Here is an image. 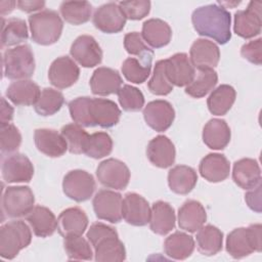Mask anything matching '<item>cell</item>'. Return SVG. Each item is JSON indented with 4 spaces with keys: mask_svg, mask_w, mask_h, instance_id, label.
Wrapping results in <instances>:
<instances>
[{
    "mask_svg": "<svg viewBox=\"0 0 262 262\" xmlns=\"http://www.w3.org/2000/svg\"><path fill=\"white\" fill-rule=\"evenodd\" d=\"M178 225L188 232H196L207 220V212L204 206L195 201L188 200L178 210Z\"/></svg>",
    "mask_w": 262,
    "mask_h": 262,
    "instance_id": "484cf974",
    "label": "cell"
},
{
    "mask_svg": "<svg viewBox=\"0 0 262 262\" xmlns=\"http://www.w3.org/2000/svg\"><path fill=\"white\" fill-rule=\"evenodd\" d=\"M147 87L148 90L156 95H167L173 90V85L166 73V59H161L156 62L152 76L147 82Z\"/></svg>",
    "mask_w": 262,
    "mask_h": 262,
    "instance_id": "f6af8a7d",
    "label": "cell"
},
{
    "mask_svg": "<svg viewBox=\"0 0 262 262\" xmlns=\"http://www.w3.org/2000/svg\"><path fill=\"white\" fill-rule=\"evenodd\" d=\"M91 97L82 96L70 101L69 111L72 120L81 127H92L89 116V103Z\"/></svg>",
    "mask_w": 262,
    "mask_h": 262,
    "instance_id": "681fc988",
    "label": "cell"
},
{
    "mask_svg": "<svg viewBox=\"0 0 262 262\" xmlns=\"http://www.w3.org/2000/svg\"><path fill=\"white\" fill-rule=\"evenodd\" d=\"M93 248L94 259L97 262H121L126 259V250L119 235L104 237Z\"/></svg>",
    "mask_w": 262,
    "mask_h": 262,
    "instance_id": "836d02e7",
    "label": "cell"
},
{
    "mask_svg": "<svg viewBox=\"0 0 262 262\" xmlns=\"http://www.w3.org/2000/svg\"><path fill=\"white\" fill-rule=\"evenodd\" d=\"M34 234L39 237H47L57 229V219L51 210L44 206H35L26 216Z\"/></svg>",
    "mask_w": 262,
    "mask_h": 262,
    "instance_id": "83f0119b",
    "label": "cell"
},
{
    "mask_svg": "<svg viewBox=\"0 0 262 262\" xmlns=\"http://www.w3.org/2000/svg\"><path fill=\"white\" fill-rule=\"evenodd\" d=\"M32 241L30 227L23 220H13L0 228V256L13 259L19 251L27 248Z\"/></svg>",
    "mask_w": 262,
    "mask_h": 262,
    "instance_id": "5b68a950",
    "label": "cell"
},
{
    "mask_svg": "<svg viewBox=\"0 0 262 262\" xmlns=\"http://www.w3.org/2000/svg\"><path fill=\"white\" fill-rule=\"evenodd\" d=\"M217 82L218 76L214 69H198L193 80L185 87V93L193 98H202L214 89Z\"/></svg>",
    "mask_w": 262,
    "mask_h": 262,
    "instance_id": "74e56055",
    "label": "cell"
},
{
    "mask_svg": "<svg viewBox=\"0 0 262 262\" xmlns=\"http://www.w3.org/2000/svg\"><path fill=\"white\" fill-rule=\"evenodd\" d=\"M29 37L28 27L24 19L11 17L8 19H2L1 30V46H18V44L27 41Z\"/></svg>",
    "mask_w": 262,
    "mask_h": 262,
    "instance_id": "8d00e7d4",
    "label": "cell"
},
{
    "mask_svg": "<svg viewBox=\"0 0 262 262\" xmlns=\"http://www.w3.org/2000/svg\"><path fill=\"white\" fill-rule=\"evenodd\" d=\"M1 204L7 217H26L35 207V196L29 186H8L2 194Z\"/></svg>",
    "mask_w": 262,
    "mask_h": 262,
    "instance_id": "8992f818",
    "label": "cell"
},
{
    "mask_svg": "<svg viewBox=\"0 0 262 262\" xmlns=\"http://www.w3.org/2000/svg\"><path fill=\"white\" fill-rule=\"evenodd\" d=\"M191 21L199 35L212 38L219 44H226L231 38L230 12L218 4L196 8L192 12Z\"/></svg>",
    "mask_w": 262,
    "mask_h": 262,
    "instance_id": "6da1fadb",
    "label": "cell"
},
{
    "mask_svg": "<svg viewBox=\"0 0 262 262\" xmlns=\"http://www.w3.org/2000/svg\"><path fill=\"white\" fill-rule=\"evenodd\" d=\"M175 211L167 202L158 201L154 203L150 212L149 227L159 235H166L175 227Z\"/></svg>",
    "mask_w": 262,
    "mask_h": 262,
    "instance_id": "f1b7e54d",
    "label": "cell"
},
{
    "mask_svg": "<svg viewBox=\"0 0 262 262\" xmlns=\"http://www.w3.org/2000/svg\"><path fill=\"white\" fill-rule=\"evenodd\" d=\"M16 5L15 1H1L0 2V10L1 15H5L7 13H10Z\"/></svg>",
    "mask_w": 262,
    "mask_h": 262,
    "instance_id": "6f0895ef",
    "label": "cell"
},
{
    "mask_svg": "<svg viewBox=\"0 0 262 262\" xmlns=\"http://www.w3.org/2000/svg\"><path fill=\"white\" fill-rule=\"evenodd\" d=\"M151 208L147 201L136 192H127L123 198L122 217L133 226H144L149 223Z\"/></svg>",
    "mask_w": 262,
    "mask_h": 262,
    "instance_id": "9a60e30c",
    "label": "cell"
},
{
    "mask_svg": "<svg viewBox=\"0 0 262 262\" xmlns=\"http://www.w3.org/2000/svg\"><path fill=\"white\" fill-rule=\"evenodd\" d=\"M118 99L126 112H138L144 105V96L142 92L131 85H123L117 92Z\"/></svg>",
    "mask_w": 262,
    "mask_h": 262,
    "instance_id": "7dc6e473",
    "label": "cell"
},
{
    "mask_svg": "<svg viewBox=\"0 0 262 262\" xmlns=\"http://www.w3.org/2000/svg\"><path fill=\"white\" fill-rule=\"evenodd\" d=\"M96 187L93 176L84 170H72L62 180L63 193L71 200L81 203L88 201Z\"/></svg>",
    "mask_w": 262,
    "mask_h": 262,
    "instance_id": "52a82bcc",
    "label": "cell"
},
{
    "mask_svg": "<svg viewBox=\"0 0 262 262\" xmlns=\"http://www.w3.org/2000/svg\"><path fill=\"white\" fill-rule=\"evenodd\" d=\"M124 47L126 51L131 55H135L137 56V58L143 61H152L154 51L149 47H147L141 37V34H139L138 32H131L125 35Z\"/></svg>",
    "mask_w": 262,
    "mask_h": 262,
    "instance_id": "bcb514c9",
    "label": "cell"
},
{
    "mask_svg": "<svg viewBox=\"0 0 262 262\" xmlns=\"http://www.w3.org/2000/svg\"><path fill=\"white\" fill-rule=\"evenodd\" d=\"M166 73L172 85L184 87L193 80L195 70L188 55L178 52L166 59Z\"/></svg>",
    "mask_w": 262,
    "mask_h": 262,
    "instance_id": "e0dca14e",
    "label": "cell"
},
{
    "mask_svg": "<svg viewBox=\"0 0 262 262\" xmlns=\"http://www.w3.org/2000/svg\"><path fill=\"white\" fill-rule=\"evenodd\" d=\"M146 157L154 166L162 169L169 168L175 162V146L167 136L158 135L148 142Z\"/></svg>",
    "mask_w": 262,
    "mask_h": 262,
    "instance_id": "ffe728a7",
    "label": "cell"
},
{
    "mask_svg": "<svg viewBox=\"0 0 262 262\" xmlns=\"http://www.w3.org/2000/svg\"><path fill=\"white\" fill-rule=\"evenodd\" d=\"M261 224H251L230 231L226 237V251L234 259H242L253 252H261Z\"/></svg>",
    "mask_w": 262,
    "mask_h": 262,
    "instance_id": "3957f363",
    "label": "cell"
},
{
    "mask_svg": "<svg viewBox=\"0 0 262 262\" xmlns=\"http://www.w3.org/2000/svg\"><path fill=\"white\" fill-rule=\"evenodd\" d=\"M199 172L209 182L217 183L224 181L229 176V161L224 155L208 154L200 162Z\"/></svg>",
    "mask_w": 262,
    "mask_h": 262,
    "instance_id": "d4e9b609",
    "label": "cell"
},
{
    "mask_svg": "<svg viewBox=\"0 0 262 262\" xmlns=\"http://www.w3.org/2000/svg\"><path fill=\"white\" fill-rule=\"evenodd\" d=\"M63 248L71 260H91L94 254L89 241L82 235L63 237Z\"/></svg>",
    "mask_w": 262,
    "mask_h": 262,
    "instance_id": "ee69618b",
    "label": "cell"
},
{
    "mask_svg": "<svg viewBox=\"0 0 262 262\" xmlns=\"http://www.w3.org/2000/svg\"><path fill=\"white\" fill-rule=\"evenodd\" d=\"M123 76L131 83L141 84L150 74L151 62L143 61L136 57H128L122 64Z\"/></svg>",
    "mask_w": 262,
    "mask_h": 262,
    "instance_id": "b9f144b4",
    "label": "cell"
},
{
    "mask_svg": "<svg viewBox=\"0 0 262 262\" xmlns=\"http://www.w3.org/2000/svg\"><path fill=\"white\" fill-rule=\"evenodd\" d=\"M145 123L157 132H164L171 127L175 119V111L172 104L163 99L148 102L143 108Z\"/></svg>",
    "mask_w": 262,
    "mask_h": 262,
    "instance_id": "5bb4252c",
    "label": "cell"
},
{
    "mask_svg": "<svg viewBox=\"0 0 262 262\" xmlns=\"http://www.w3.org/2000/svg\"><path fill=\"white\" fill-rule=\"evenodd\" d=\"M189 59L196 69H213L220 59L219 47L208 39H196L190 47Z\"/></svg>",
    "mask_w": 262,
    "mask_h": 262,
    "instance_id": "44dd1931",
    "label": "cell"
},
{
    "mask_svg": "<svg viewBox=\"0 0 262 262\" xmlns=\"http://www.w3.org/2000/svg\"><path fill=\"white\" fill-rule=\"evenodd\" d=\"M261 183L256 187L249 189L245 194V201L249 208L257 213L261 212Z\"/></svg>",
    "mask_w": 262,
    "mask_h": 262,
    "instance_id": "db71d44e",
    "label": "cell"
},
{
    "mask_svg": "<svg viewBox=\"0 0 262 262\" xmlns=\"http://www.w3.org/2000/svg\"><path fill=\"white\" fill-rule=\"evenodd\" d=\"M232 179L241 188L249 190L261 183V169L254 159L244 158L233 164Z\"/></svg>",
    "mask_w": 262,
    "mask_h": 262,
    "instance_id": "cb8c5ba5",
    "label": "cell"
},
{
    "mask_svg": "<svg viewBox=\"0 0 262 262\" xmlns=\"http://www.w3.org/2000/svg\"><path fill=\"white\" fill-rule=\"evenodd\" d=\"M41 90L32 80H16L6 89V97L17 106L35 105Z\"/></svg>",
    "mask_w": 262,
    "mask_h": 262,
    "instance_id": "4316f807",
    "label": "cell"
},
{
    "mask_svg": "<svg viewBox=\"0 0 262 262\" xmlns=\"http://www.w3.org/2000/svg\"><path fill=\"white\" fill-rule=\"evenodd\" d=\"M34 141L37 149L50 158H58L68 150V143L61 133L54 129L41 128L34 132Z\"/></svg>",
    "mask_w": 262,
    "mask_h": 262,
    "instance_id": "d6986e66",
    "label": "cell"
},
{
    "mask_svg": "<svg viewBox=\"0 0 262 262\" xmlns=\"http://www.w3.org/2000/svg\"><path fill=\"white\" fill-rule=\"evenodd\" d=\"M122 78L118 71L100 67L96 69L90 78V88L93 94L106 96L117 93L122 87Z\"/></svg>",
    "mask_w": 262,
    "mask_h": 262,
    "instance_id": "603a6c76",
    "label": "cell"
},
{
    "mask_svg": "<svg viewBox=\"0 0 262 262\" xmlns=\"http://www.w3.org/2000/svg\"><path fill=\"white\" fill-rule=\"evenodd\" d=\"M236 97L234 88L227 84H222L215 88L207 99V105L212 115L223 116L233 105Z\"/></svg>",
    "mask_w": 262,
    "mask_h": 262,
    "instance_id": "d590c367",
    "label": "cell"
},
{
    "mask_svg": "<svg viewBox=\"0 0 262 262\" xmlns=\"http://www.w3.org/2000/svg\"><path fill=\"white\" fill-rule=\"evenodd\" d=\"M242 56L252 63L260 66L262 63V39L252 40L242 46Z\"/></svg>",
    "mask_w": 262,
    "mask_h": 262,
    "instance_id": "f5cc1de1",
    "label": "cell"
},
{
    "mask_svg": "<svg viewBox=\"0 0 262 262\" xmlns=\"http://www.w3.org/2000/svg\"><path fill=\"white\" fill-rule=\"evenodd\" d=\"M198 175L193 168L186 165H177L168 173V185L177 194H187L195 186Z\"/></svg>",
    "mask_w": 262,
    "mask_h": 262,
    "instance_id": "1f68e13d",
    "label": "cell"
},
{
    "mask_svg": "<svg viewBox=\"0 0 262 262\" xmlns=\"http://www.w3.org/2000/svg\"><path fill=\"white\" fill-rule=\"evenodd\" d=\"M32 40L39 45H51L60 38L63 23L59 14L50 9H44L29 16Z\"/></svg>",
    "mask_w": 262,
    "mask_h": 262,
    "instance_id": "7a4b0ae2",
    "label": "cell"
},
{
    "mask_svg": "<svg viewBox=\"0 0 262 262\" xmlns=\"http://www.w3.org/2000/svg\"><path fill=\"white\" fill-rule=\"evenodd\" d=\"M16 5L18 7V9H20L21 11L25 12H34V11H38L41 10L42 8H44L45 6V2L44 1H26V0H19L16 2Z\"/></svg>",
    "mask_w": 262,
    "mask_h": 262,
    "instance_id": "11a10c76",
    "label": "cell"
},
{
    "mask_svg": "<svg viewBox=\"0 0 262 262\" xmlns=\"http://www.w3.org/2000/svg\"><path fill=\"white\" fill-rule=\"evenodd\" d=\"M111 235H118L117 230L114 227L101 222H95L91 224L86 233V237L92 247H94L100 239Z\"/></svg>",
    "mask_w": 262,
    "mask_h": 262,
    "instance_id": "816d5d0a",
    "label": "cell"
},
{
    "mask_svg": "<svg viewBox=\"0 0 262 262\" xmlns=\"http://www.w3.org/2000/svg\"><path fill=\"white\" fill-rule=\"evenodd\" d=\"M61 135L68 143V149L71 154H84L89 134L78 124L71 123L64 125L60 130Z\"/></svg>",
    "mask_w": 262,
    "mask_h": 262,
    "instance_id": "60d3db41",
    "label": "cell"
},
{
    "mask_svg": "<svg viewBox=\"0 0 262 262\" xmlns=\"http://www.w3.org/2000/svg\"><path fill=\"white\" fill-rule=\"evenodd\" d=\"M20 143L21 134L13 124H0V148L2 154L16 151Z\"/></svg>",
    "mask_w": 262,
    "mask_h": 262,
    "instance_id": "c3c4849f",
    "label": "cell"
},
{
    "mask_svg": "<svg viewBox=\"0 0 262 262\" xmlns=\"http://www.w3.org/2000/svg\"><path fill=\"white\" fill-rule=\"evenodd\" d=\"M62 18L75 26L87 23L92 13V5L88 1H63L59 6Z\"/></svg>",
    "mask_w": 262,
    "mask_h": 262,
    "instance_id": "f35d334b",
    "label": "cell"
},
{
    "mask_svg": "<svg viewBox=\"0 0 262 262\" xmlns=\"http://www.w3.org/2000/svg\"><path fill=\"white\" fill-rule=\"evenodd\" d=\"M64 103L63 94L53 88H44L34 107L38 115L43 117L52 116L57 113Z\"/></svg>",
    "mask_w": 262,
    "mask_h": 262,
    "instance_id": "ab89813d",
    "label": "cell"
},
{
    "mask_svg": "<svg viewBox=\"0 0 262 262\" xmlns=\"http://www.w3.org/2000/svg\"><path fill=\"white\" fill-rule=\"evenodd\" d=\"M113 150V139L106 132H95L89 135L84 154L92 159H101Z\"/></svg>",
    "mask_w": 262,
    "mask_h": 262,
    "instance_id": "7bdbcfd3",
    "label": "cell"
},
{
    "mask_svg": "<svg viewBox=\"0 0 262 262\" xmlns=\"http://www.w3.org/2000/svg\"><path fill=\"white\" fill-rule=\"evenodd\" d=\"M13 119V107L6 101L4 97L1 98V124H7Z\"/></svg>",
    "mask_w": 262,
    "mask_h": 262,
    "instance_id": "9f6ffc18",
    "label": "cell"
},
{
    "mask_svg": "<svg viewBox=\"0 0 262 262\" xmlns=\"http://www.w3.org/2000/svg\"><path fill=\"white\" fill-rule=\"evenodd\" d=\"M2 177L7 183L30 182L34 175V166L23 154H12L2 162Z\"/></svg>",
    "mask_w": 262,
    "mask_h": 262,
    "instance_id": "4fadbf2b",
    "label": "cell"
},
{
    "mask_svg": "<svg viewBox=\"0 0 262 262\" xmlns=\"http://www.w3.org/2000/svg\"><path fill=\"white\" fill-rule=\"evenodd\" d=\"M127 18L121 10L119 3L108 2L99 6L93 14L94 27L105 34H116L121 32Z\"/></svg>",
    "mask_w": 262,
    "mask_h": 262,
    "instance_id": "8fae6325",
    "label": "cell"
},
{
    "mask_svg": "<svg viewBox=\"0 0 262 262\" xmlns=\"http://www.w3.org/2000/svg\"><path fill=\"white\" fill-rule=\"evenodd\" d=\"M141 37L152 48H161L169 44L172 38L170 26L160 18H149L142 25Z\"/></svg>",
    "mask_w": 262,
    "mask_h": 262,
    "instance_id": "f546056e",
    "label": "cell"
},
{
    "mask_svg": "<svg viewBox=\"0 0 262 262\" xmlns=\"http://www.w3.org/2000/svg\"><path fill=\"white\" fill-rule=\"evenodd\" d=\"M230 128L222 119H211L203 129V141L211 149L225 148L230 141Z\"/></svg>",
    "mask_w": 262,
    "mask_h": 262,
    "instance_id": "4dcf8cb0",
    "label": "cell"
},
{
    "mask_svg": "<svg viewBox=\"0 0 262 262\" xmlns=\"http://www.w3.org/2000/svg\"><path fill=\"white\" fill-rule=\"evenodd\" d=\"M194 250V239L191 235L176 231L169 235L164 242L165 254L174 260H185Z\"/></svg>",
    "mask_w": 262,
    "mask_h": 262,
    "instance_id": "d6a6232c",
    "label": "cell"
},
{
    "mask_svg": "<svg viewBox=\"0 0 262 262\" xmlns=\"http://www.w3.org/2000/svg\"><path fill=\"white\" fill-rule=\"evenodd\" d=\"M98 181L107 188L123 190L130 180V170L126 164L118 159H106L96 168Z\"/></svg>",
    "mask_w": 262,
    "mask_h": 262,
    "instance_id": "ba28073f",
    "label": "cell"
},
{
    "mask_svg": "<svg viewBox=\"0 0 262 262\" xmlns=\"http://www.w3.org/2000/svg\"><path fill=\"white\" fill-rule=\"evenodd\" d=\"M80 69L69 56H60L52 61L48 71V79L51 85L58 89L73 86L79 79Z\"/></svg>",
    "mask_w": 262,
    "mask_h": 262,
    "instance_id": "2e32d148",
    "label": "cell"
},
{
    "mask_svg": "<svg viewBox=\"0 0 262 262\" xmlns=\"http://www.w3.org/2000/svg\"><path fill=\"white\" fill-rule=\"evenodd\" d=\"M119 6L126 18L131 20H139L145 17L150 11V2L147 0L121 1Z\"/></svg>",
    "mask_w": 262,
    "mask_h": 262,
    "instance_id": "f907efd6",
    "label": "cell"
},
{
    "mask_svg": "<svg viewBox=\"0 0 262 262\" xmlns=\"http://www.w3.org/2000/svg\"><path fill=\"white\" fill-rule=\"evenodd\" d=\"M34 53L28 44L5 50L3 54V74L10 80H26L35 72Z\"/></svg>",
    "mask_w": 262,
    "mask_h": 262,
    "instance_id": "277c9868",
    "label": "cell"
},
{
    "mask_svg": "<svg viewBox=\"0 0 262 262\" xmlns=\"http://www.w3.org/2000/svg\"><path fill=\"white\" fill-rule=\"evenodd\" d=\"M223 233L211 224L202 226L196 233L198 251L205 256H213L222 250Z\"/></svg>",
    "mask_w": 262,
    "mask_h": 262,
    "instance_id": "e575fe53",
    "label": "cell"
},
{
    "mask_svg": "<svg viewBox=\"0 0 262 262\" xmlns=\"http://www.w3.org/2000/svg\"><path fill=\"white\" fill-rule=\"evenodd\" d=\"M122 194L110 189H100L93 198L92 205L96 217L111 223H118L122 217Z\"/></svg>",
    "mask_w": 262,
    "mask_h": 262,
    "instance_id": "9c48e42d",
    "label": "cell"
},
{
    "mask_svg": "<svg viewBox=\"0 0 262 262\" xmlns=\"http://www.w3.org/2000/svg\"><path fill=\"white\" fill-rule=\"evenodd\" d=\"M88 226V217L79 207L63 210L57 218V230L63 237L82 235Z\"/></svg>",
    "mask_w": 262,
    "mask_h": 262,
    "instance_id": "7402d4cb",
    "label": "cell"
},
{
    "mask_svg": "<svg viewBox=\"0 0 262 262\" xmlns=\"http://www.w3.org/2000/svg\"><path fill=\"white\" fill-rule=\"evenodd\" d=\"M261 2L251 1L245 10H237L234 13V33L244 38L251 39L261 33Z\"/></svg>",
    "mask_w": 262,
    "mask_h": 262,
    "instance_id": "30bf717a",
    "label": "cell"
},
{
    "mask_svg": "<svg viewBox=\"0 0 262 262\" xmlns=\"http://www.w3.org/2000/svg\"><path fill=\"white\" fill-rule=\"evenodd\" d=\"M89 116L92 127L111 128L118 124L121 111L116 102L106 98H92L89 103Z\"/></svg>",
    "mask_w": 262,
    "mask_h": 262,
    "instance_id": "ac0fdd59",
    "label": "cell"
},
{
    "mask_svg": "<svg viewBox=\"0 0 262 262\" xmlns=\"http://www.w3.org/2000/svg\"><path fill=\"white\" fill-rule=\"evenodd\" d=\"M70 54L84 68H93L102 60V50L97 41L90 35H81L73 42Z\"/></svg>",
    "mask_w": 262,
    "mask_h": 262,
    "instance_id": "7c38bea8",
    "label": "cell"
}]
</instances>
